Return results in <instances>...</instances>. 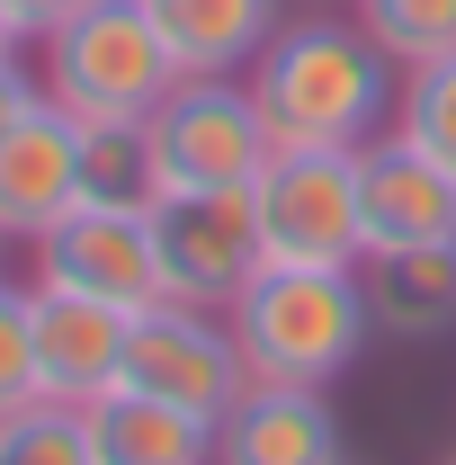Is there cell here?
Returning <instances> with one entry per match:
<instances>
[{"label":"cell","mask_w":456,"mask_h":465,"mask_svg":"<svg viewBox=\"0 0 456 465\" xmlns=\"http://www.w3.org/2000/svg\"><path fill=\"white\" fill-rule=\"evenodd\" d=\"M72 9H90V0H9V18H18V36L36 45V36H55Z\"/></svg>","instance_id":"7402d4cb"},{"label":"cell","mask_w":456,"mask_h":465,"mask_svg":"<svg viewBox=\"0 0 456 465\" xmlns=\"http://www.w3.org/2000/svg\"><path fill=\"white\" fill-rule=\"evenodd\" d=\"M358 232L367 251L456 242V171L430 162L411 134H367L358 143Z\"/></svg>","instance_id":"9c48e42d"},{"label":"cell","mask_w":456,"mask_h":465,"mask_svg":"<svg viewBox=\"0 0 456 465\" xmlns=\"http://www.w3.org/2000/svg\"><path fill=\"white\" fill-rule=\"evenodd\" d=\"M27 331H36V394H45V403H99L116 376H125V331H134V313L36 278V287H27Z\"/></svg>","instance_id":"30bf717a"},{"label":"cell","mask_w":456,"mask_h":465,"mask_svg":"<svg viewBox=\"0 0 456 465\" xmlns=\"http://www.w3.org/2000/svg\"><path fill=\"white\" fill-rule=\"evenodd\" d=\"M81 420H90L99 465H215V420L162 403V394H134V385H108L99 403H81Z\"/></svg>","instance_id":"5bb4252c"},{"label":"cell","mask_w":456,"mask_h":465,"mask_svg":"<svg viewBox=\"0 0 456 465\" xmlns=\"http://www.w3.org/2000/svg\"><path fill=\"white\" fill-rule=\"evenodd\" d=\"M242 81H251V99L269 116L278 153H358L376 134V116H394V63H385V45L367 27H341V18L278 27Z\"/></svg>","instance_id":"6da1fadb"},{"label":"cell","mask_w":456,"mask_h":465,"mask_svg":"<svg viewBox=\"0 0 456 465\" xmlns=\"http://www.w3.org/2000/svg\"><path fill=\"white\" fill-rule=\"evenodd\" d=\"M358 295H367V322L385 341H448L456 331V242L367 251L358 260Z\"/></svg>","instance_id":"4fadbf2b"},{"label":"cell","mask_w":456,"mask_h":465,"mask_svg":"<svg viewBox=\"0 0 456 465\" xmlns=\"http://www.w3.org/2000/svg\"><path fill=\"white\" fill-rule=\"evenodd\" d=\"M36 45H45V99H55L72 125L153 116L179 81H188L144 0H90V9L63 18L55 36H36Z\"/></svg>","instance_id":"3957f363"},{"label":"cell","mask_w":456,"mask_h":465,"mask_svg":"<svg viewBox=\"0 0 456 465\" xmlns=\"http://www.w3.org/2000/svg\"><path fill=\"white\" fill-rule=\"evenodd\" d=\"M215 465H349L322 385H251L215 420Z\"/></svg>","instance_id":"7c38bea8"},{"label":"cell","mask_w":456,"mask_h":465,"mask_svg":"<svg viewBox=\"0 0 456 465\" xmlns=\"http://www.w3.org/2000/svg\"><path fill=\"white\" fill-rule=\"evenodd\" d=\"M144 125H153L162 188H251V179L278 162L269 116H260V99H251L242 72H188Z\"/></svg>","instance_id":"277c9868"},{"label":"cell","mask_w":456,"mask_h":465,"mask_svg":"<svg viewBox=\"0 0 456 465\" xmlns=\"http://www.w3.org/2000/svg\"><path fill=\"white\" fill-rule=\"evenodd\" d=\"M0 465H99L81 403H45L36 394V403L0 411Z\"/></svg>","instance_id":"ac0fdd59"},{"label":"cell","mask_w":456,"mask_h":465,"mask_svg":"<svg viewBox=\"0 0 456 465\" xmlns=\"http://www.w3.org/2000/svg\"><path fill=\"white\" fill-rule=\"evenodd\" d=\"M72 206H81V125L45 99L0 134V232L45 242Z\"/></svg>","instance_id":"8fae6325"},{"label":"cell","mask_w":456,"mask_h":465,"mask_svg":"<svg viewBox=\"0 0 456 465\" xmlns=\"http://www.w3.org/2000/svg\"><path fill=\"white\" fill-rule=\"evenodd\" d=\"M0 242H9V232H0Z\"/></svg>","instance_id":"cb8c5ba5"},{"label":"cell","mask_w":456,"mask_h":465,"mask_svg":"<svg viewBox=\"0 0 456 465\" xmlns=\"http://www.w3.org/2000/svg\"><path fill=\"white\" fill-rule=\"evenodd\" d=\"M27 36H18V18H9V0H0V54H18Z\"/></svg>","instance_id":"603a6c76"},{"label":"cell","mask_w":456,"mask_h":465,"mask_svg":"<svg viewBox=\"0 0 456 465\" xmlns=\"http://www.w3.org/2000/svg\"><path fill=\"white\" fill-rule=\"evenodd\" d=\"M116 385L162 394V403L197 411V420H224V411L251 394V367H242V341H233L224 313L162 295L153 313H134V331H125V376H116Z\"/></svg>","instance_id":"8992f818"},{"label":"cell","mask_w":456,"mask_h":465,"mask_svg":"<svg viewBox=\"0 0 456 465\" xmlns=\"http://www.w3.org/2000/svg\"><path fill=\"white\" fill-rule=\"evenodd\" d=\"M36 403V331H27V287L0 278V411Z\"/></svg>","instance_id":"ffe728a7"},{"label":"cell","mask_w":456,"mask_h":465,"mask_svg":"<svg viewBox=\"0 0 456 465\" xmlns=\"http://www.w3.org/2000/svg\"><path fill=\"white\" fill-rule=\"evenodd\" d=\"M233 341L251 385H332L358 367L367 349V295L358 269H260L251 287L233 295Z\"/></svg>","instance_id":"7a4b0ae2"},{"label":"cell","mask_w":456,"mask_h":465,"mask_svg":"<svg viewBox=\"0 0 456 465\" xmlns=\"http://www.w3.org/2000/svg\"><path fill=\"white\" fill-rule=\"evenodd\" d=\"M36 278L72 287V295H99L116 313H153L171 295L162 251H153V215H125V206H72L36 242Z\"/></svg>","instance_id":"ba28073f"},{"label":"cell","mask_w":456,"mask_h":465,"mask_svg":"<svg viewBox=\"0 0 456 465\" xmlns=\"http://www.w3.org/2000/svg\"><path fill=\"white\" fill-rule=\"evenodd\" d=\"M394 134H411L430 162H448V171H456V54L402 72V90H394Z\"/></svg>","instance_id":"d6986e66"},{"label":"cell","mask_w":456,"mask_h":465,"mask_svg":"<svg viewBox=\"0 0 456 465\" xmlns=\"http://www.w3.org/2000/svg\"><path fill=\"white\" fill-rule=\"evenodd\" d=\"M179 72H251L278 36V0H144Z\"/></svg>","instance_id":"9a60e30c"},{"label":"cell","mask_w":456,"mask_h":465,"mask_svg":"<svg viewBox=\"0 0 456 465\" xmlns=\"http://www.w3.org/2000/svg\"><path fill=\"white\" fill-rule=\"evenodd\" d=\"M251 224L269 269H358V153H278L251 179Z\"/></svg>","instance_id":"5b68a950"},{"label":"cell","mask_w":456,"mask_h":465,"mask_svg":"<svg viewBox=\"0 0 456 465\" xmlns=\"http://www.w3.org/2000/svg\"><path fill=\"white\" fill-rule=\"evenodd\" d=\"M171 188L153 162V125L144 116H108V125H81V206H125V215H153Z\"/></svg>","instance_id":"2e32d148"},{"label":"cell","mask_w":456,"mask_h":465,"mask_svg":"<svg viewBox=\"0 0 456 465\" xmlns=\"http://www.w3.org/2000/svg\"><path fill=\"white\" fill-rule=\"evenodd\" d=\"M27 108H45V72H27L18 54H0V134H9Z\"/></svg>","instance_id":"44dd1931"},{"label":"cell","mask_w":456,"mask_h":465,"mask_svg":"<svg viewBox=\"0 0 456 465\" xmlns=\"http://www.w3.org/2000/svg\"><path fill=\"white\" fill-rule=\"evenodd\" d=\"M153 251L179 304L233 313V295L251 287L260 260V224H251V188H171L153 206Z\"/></svg>","instance_id":"52a82bcc"},{"label":"cell","mask_w":456,"mask_h":465,"mask_svg":"<svg viewBox=\"0 0 456 465\" xmlns=\"http://www.w3.org/2000/svg\"><path fill=\"white\" fill-rule=\"evenodd\" d=\"M358 27L385 45L394 72H421V63L456 54V0H358Z\"/></svg>","instance_id":"e0dca14e"}]
</instances>
